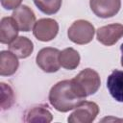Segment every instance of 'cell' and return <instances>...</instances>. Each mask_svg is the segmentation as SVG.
I'll return each instance as SVG.
<instances>
[{
  "instance_id": "6da1fadb",
  "label": "cell",
  "mask_w": 123,
  "mask_h": 123,
  "mask_svg": "<svg viewBox=\"0 0 123 123\" xmlns=\"http://www.w3.org/2000/svg\"><path fill=\"white\" fill-rule=\"evenodd\" d=\"M48 99L55 110L67 112L81 105L86 97L78 90L72 80H62L51 87Z\"/></svg>"
},
{
  "instance_id": "7a4b0ae2",
  "label": "cell",
  "mask_w": 123,
  "mask_h": 123,
  "mask_svg": "<svg viewBox=\"0 0 123 123\" xmlns=\"http://www.w3.org/2000/svg\"><path fill=\"white\" fill-rule=\"evenodd\" d=\"M72 82L85 97L97 92L101 85L99 74L91 68L83 69L76 77L72 79Z\"/></svg>"
},
{
  "instance_id": "3957f363",
  "label": "cell",
  "mask_w": 123,
  "mask_h": 123,
  "mask_svg": "<svg viewBox=\"0 0 123 123\" xmlns=\"http://www.w3.org/2000/svg\"><path fill=\"white\" fill-rule=\"evenodd\" d=\"M94 34V26L89 21L84 19L74 21L67 31L68 38L72 42L80 45L89 43L93 39Z\"/></svg>"
},
{
  "instance_id": "277c9868",
  "label": "cell",
  "mask_w": 123,
  "mask_h": 123,
  "mask_svg": "<svg viewBox=\"0 0 123 123\" xmlns=\"http://www.w3.org/2000/svg\"><path fill=\"white\" fill-rule=\"evenodd\" d=\"M60 53L61 51L53 47H45L38 51L36 57L37 66L46 73L57 72L60 67Z\"/></svg>"
},
{
  "instance_id": "5b68a950",
  "label": "cell",
  "mask_w": 123,
  "mask_h": 123,
  "mask_svg": "<svg viewBox=\"0 0 123 123\" xmlns=\"http://www.w3.org/2000/svg\"><path fill=\"white\" fill-rule=\"evenodd\" d=\"M99 113V107L95 102L84 101L68 116L70 123H90L95 120Z\"/></svg>"
},
{
  "instance_id": "8992f818",
  "label": "cell",
  "mask_w": 123,
  "mask_h": 123,
  "mask_svg": "<svg viewBox=\"0 0 123 123\" xmlns=\"http://www.w3.org/2000/svg\"><path fill=\"white\" fill-rule=\"evenodd\" d=\"M59 32V24L52 18H41L35 23L33 34L37 39L46 42L54 39Z\"/></svg>"
},
{
  "instance_id": "52a82bcc",
  "label": "cell",
  "mask_w": 123,
  "mask_h": 123,
  "mask_svg": "<svg viewBox=\"0 0 123 123\" xmlns=\"http://www.w3.org/2000/svg\"><path fill=\"white\" fill-rule=\"evenodd\" d=\"M123 37V25L119 23L109 24L100 27L96 31L97 40L106 46L115 44Z\"/></svg>"
},
{
  "instance_id": "ba28073f",
  "label": "cell",
  "mask_w": 123,
  "mask_h": 123,
  "mask_svg": "<svg viewBox=\"0 0 123 123\" xmlns=\"http://www.w3.org/2000/svg\"><path fill=\"white\" fill-rule=\"evenodd\" d=\"M89 6L95 15L101 18L114 16L121 8V0H89Z\"/></svg>"
},
{
  "instance_id": "9c48e42d",
  "label": "cell",
  "mask_w": 123,
  "mask_h": 123,
  "mask_svg": "<svg viewBox=\"0 0 123 123\" xmlns=\"http://www.w3.org/2000/svg\"><path fill=\"white\" fill-rule=\"evenodd\" d=\"M12 17L15 20L19 31L21 32L31 31L37 22L34 12L26 5H20L18 8H16L12 12Z\"/></svg>"
},
{
  "instance_id": "30bf717a",
  "label": "cell",
  "mask_w": 123,
  "mask_h": 123,
  "mask_svg": "<svg viewBox=\"0 0 123 123\" xmlns=\"http://www.w3.org/2000/svg\"><path fill=\"white\" fill-rule=\"evenodd\" d=\"M107 87L114 100L123 103V71L113 70L108 77Z\"/></svg>"
},
{
  "instance_id": "8fae6325",
  "label": "cell",
  "mask_w": 123,
  "mask_h": 123,
  "mask_svg": "<svg viewBox=\"0 0 123 123\" xmlns=\"http://www.w3.org/2000/svg\"><path fill=\"white\" fill-rule=\"evenodd\" d=\"M19 28L12 17H3L0 21V42L10 44L17 37Z\"/></svg>"
},
{
  "instance_id": "7c38bea8",
  "label": "cell",
  "mask_w": 123,
  "mask_h": 123,
  "mask_svg": "<svg viewBox=\"0 0 123 123\" xmlns=\"http://www.w3.org/2000/svg\"><path fill=\"white\" fill-rule=\"evenodd\" d=\"M9 49L18 59H25L33 53L34 44L26 37H17L9 44Z\"/></svg>"
},
{
  "instance_id": "4fadbf2b",
  "label": "cell",
  "mask_w": 123,
  "mask_h": 123,
  "mask_svg": "<svg viewBox=\"0 0 123 123\" xmlns=\"http://www.w3.org/2000/svg\"><path fill=\"white\" fill-rule=\"evenodd\" d=\"M18 58L11 51H1L0 53V75L11 76L18 69Z\"/></svg>"
},
{
  "instance_id": "5bb4252c",
  "label": "cell",
  "mask_w": 123,
  "mask_h": 123,
  "mask_svg": "<svg viewBox=\"0 0 123 123\" xmlns=\"http://www.w3.org/2000/svg\"><path fill=\"white\" fill-rule=\"evenodd\" d=\"M53 119V115L47 109V106L39 105L26 111L24 114L25 122H45L49 123Z\"/></svg>"
},
{
  "instance_id": "9a60e30c",
  "label": "cell",
  "mask_w": 123,
  "mask_h": 123,
  "mask_svg": "<svg viewBox=\"0 0 123 123\" xmlns=\"http://www.w3.org/2000/svg\"><path fill=\"white\" fill-rule=\"evenodd\" d=\"M80 54L75 49L68 47L61 51L60 53V63L65 69L73 70L77 68L80 63Z\"/></svg>"
},
{
  "instance_id": "2e32d148",
  "label": "cell",
  "mask_w": 123,
  "mask_h": 123,
  "mask_svg": "<svg viewBox=\"0 0 123 123\" xmlns=\"http://www.w3.org/2000/svg\"><path fill=\"white\" fill-rule=\"evenodd\" d=\"M62 0H34L37 9L45 14H54L61 9Z\"/></svg>"
},
{
  "instance_id": "e0dca14e",
  "label": "cell",
  "mask_w": 123,
  "mask_h": 123,
  "mask_svg": "<svg viewBox=\"0 0 123 123\" xmlns=\"http://www.w3.org/2000/svg\"><path fill=\"white\" fill-rule=\"evenodd\" d=\"M0 87H1V109L8 110L15 102L13 89L10 85L3 82L0 84Z\"/></svg>"
},
{
  "instance_id": "ac0fdd59",
  "label": "cell",
  "mask_w": 123,
  "mask_h": 123,
  "mask_svg": "<svg viewBox=\"0 0 123 123\" xmlns=\"http://www.w3.org/2000/svg\"><path fill=\"white\" fill-rule=\"evenodd\" d=\"M1 5L6 10H15L18 8L22 2V0H0Z\"/></svg>"
},
{
  "instance_id": "d6986e66",
  "label": "cell",
  "mask_w": 123,
  "mask_h": 123,
  "mask_svg": "<svg viewBox=\"0 0 123 123\" xmlns=\"http://www.w3.org/2000/svg\"><path fill=\"white\" fill-rule=\"evenodd\" d=\"M120 50H121V53H122V57H121V60H123V43L121 44L120 46Z\"/></svg>"
},
{
  "instance_id": "ffe728a7",
  "label": "cell",
  "mask_w": 123,
  "mask_h": 123,
  "mask_svg": "<svg viewBox=\"0 0 123 123\" xmlns=\"http://www.w3.org/2000/svg\"><path fill=\"white\" fill-rule=\"evenodd\" d=\"M121 65L123 66V60H121Z\"/></svg>"
}]
</instances>
